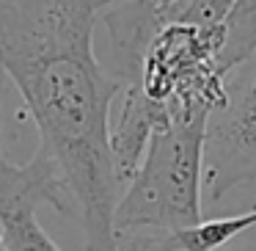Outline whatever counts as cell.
Segmentation results:
<instances>
[{"label": "cell", "instance_id": "cell-5", "mask_svg": "<svg viewBox=\"0 0 256 251\" xmlns=\"http://www.w3.org/2000/svg\"><path fill=\"white\" fill-rule=\"evenodd\" d=\"M50 204L69 218V201L56 171L39 155L17 166L0 160V237L8 251H64L39 223V207Z\"/></svg>", "mask_w": 256, "mask_h": 251}, {"label": "cell", "instance_id": "cell-3", "mask_svg": "<svg viewBox=\"0 0 256 251\" xmlns=\"http://www.w3.org/2000/svg\"><path fill=\"white\" fill-rule=\"evenodd\" d=\"M206 119H182L152 133L113 210L116 251H168L171 240L204 223Z\"/></svg>", "mask_w": 256, "mask_h": 251}, {"label": "cell", "instance_id": "cell-7", "mask_svg": "<svg viewBox=\"0 0 256 251\" xmlns=\"http://www.w3.org/2000/svg\"><path fill=\"white\" fill-rule=\"evenodd\" d=\"M3 91H6V75L0 69V160L6 157V149H3Z\"/></svg>", "mask_w": 256, "mask_h": 251}, {"label": "cell", "instance_id": "cell-1", "mask_svg": "<svg viewBox=\"0 0 256 251\" xmlns=\"http://www.w3.org/2000/svg\"><path fill=\"white\" fill-rule=\"evenodd\" d=\"M100 0H0V69L39 133L36 155L56 171L86 251H116L122 196L110 149L122 83L96 58Z\"/></svg>", "mask_w": 256, "mask_h": 251}, {"label": "cell", "instance_id": "cell-6", "mask_svg": "<svg viewBox=\"0 0 256 251\" xmlns=\"http://www.w3.org/2000/svg\"><path fill=\"white\" fill-rule=\"evenodd\" d=\"M256 226V207L254 210L237 212V215L226 218H212V221L198 223L196 229L174 237L171 251H220L226 243H232L234 237H240L242 232Z\"/></svg>", "mask_w": 256, "mask_h": 251}, {"label": "cell", "instance_id": "cell-4", "mask_svg": "<svg viewBox=\"0 0 256 251\" xmlns=\"http://www.w3.org/2000/svg\"><path fill=\"white\" fill-rule=\"evenodd\" d=\"M256 182V50L228 75L223 102L206 119L204 196L226 193Z\"/></svg>", "mask_w": 256, "mask_h": 251}, {"label": "cell", "instance_id": "cell-8", "mask_svg": "<svg viewBox=\"0 0 256 251\" xmlns=\"http://www.w3.org/2000/svg\"><path fill=\"white\" fill-rule=\"evenodd\" d=\"M0 251H8V248H6V243H3V237H0Z\"/></svg>", "mask_w": 256, "mask_h": 251}, {"label": "cell", "instance_id": "cell-2", "mask_svg": "<svg viewBox=\"0 0 256 251\" xmlns=\"http://www.w3.org/2000/svg\"><path fill=\"white\" fill-rule=\"evenodd\" d=\"M149 39L124 89L171 122L210 119L226 80L256 50V0H146Z\"/></svg>", "mask_w": 256, "mask_h": 251}]
</instances>
